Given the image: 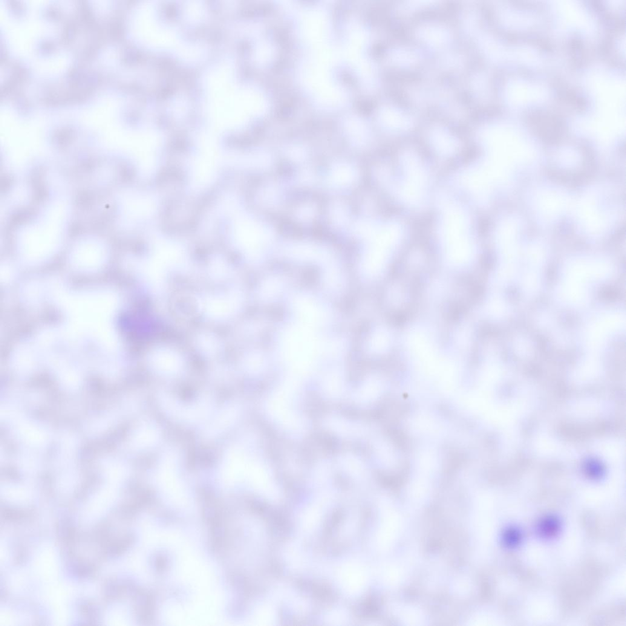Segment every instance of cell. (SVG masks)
I'll return each instance as SVG.
<instances>
[{"instance_id": "cell-1", "label": "cell", "mask_w": 626, "mask_h": 626, "mask_svg": "<svg viewBox=\"0 0 626 626\" xmlns=\"http://www.w3.org/2000/svg\"><path fill=\"white\" fill-rule=\"evenodd\" d=\"M57 533L61 540L68 546L76 541V528L74 526L72 519L68 516H64L60 519L58 524Z\"/></svg>"}, {"instance_id": "cell-2", "label": "cell", "mask_w": 626, "mask_h": 626, "mask_svg": "<svg viewBox=\"0 0 626 626\" xmlns=\"http://www.w3.org/2000/svg\"><path fill=\"white\" fill-rule=\"evenodd\" d=\"M134 541L132 535H126L119 539H111L104 548L105 552L111 557H116L126 552Z\"/></svg>"}, {"instance_id": "cell-3", "label": "cell", "mask_w": 626, "mask_h": 626, "mask_svg": "<svg viewBox=\"0 0 626 626\" xmlns=\"http://www.w3.org/2000/svg\"><path fill=\"white\" fill-rule=\"evenodd\" d=\"M70 567L74 575L79 578H88L96 572V568L93 565L82 561H74Z\"/></svg>"}, {"instance_id": "cell-4", "label": "cell", "mask_w": 626, "mask_h": 626, "mask_svg": "<svg viewBox=\"0 0 626 626\" xmlns=\"http://www.w3.org/2000/svg\"><path fill=\"white\" fill-rule=\"evenodd\" d=\"M559 528V523L557 519L554 517H547L543 519L539 525V532L544 536H552L556 534Z\"/></svg>"}, {"instance_id": "cell-5", "label": "cell", "mask_w": 626, "mask_h": 626, "mask_svg": "<svg viewBox=\"0 0 626 626\" xmlns=\"http://www.w3.org/2000/svg\"><path fill=\"white\" fill-rule=\"evenodd\" d=\"M80 612L85 616L87 621L95 624L99 617V611L93 603L83 602L80 605Z\"/></svg>"}, {"instance_id": "cell-6", "label": "cell", "mask_w": 626, "mask_h": 626, "mask_svg": "<svg viewBox=\"0 0 626 626\" xmlns=\"http://www.w3.org/2000/svg\"><path fill=\"white\" fill-rule=\"evenodd\" d=\"M522 535L520 531L515 528H510L504 533L503 541L504 544L509 547H515L520 543Z\"/></svg>"}, {"instance_id": "cell-7", "label": "cell", "mask_w": 626, "mask_h": 626, "mask_svg": "<svg viewBox=\"0 0 626 626\" xmlns=\"http://www.w3.org/2000/svg\"><path fill=\"white\" fill-rule=\"evenodd\" d=\"M3 519L6 521L16 522L28 517V513L22 510L5 508L2 511Z\"/></svg>"}]
</instances>
